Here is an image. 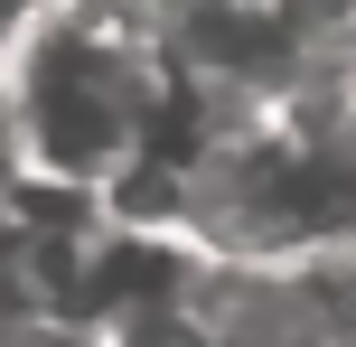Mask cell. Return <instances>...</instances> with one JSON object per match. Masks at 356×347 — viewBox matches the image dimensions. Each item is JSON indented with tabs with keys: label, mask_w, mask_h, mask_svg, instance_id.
<instances>
[{
	"label": "cell",
	"mask_w": 356,
	"mask_h": 347,
	"mask_svg": "<svg viewBox=\"0 0 356 347\" xmlns=\"http://www.w3.org/2000/svg\"><path fill=\"white\" fill-rule=\"evenodd\" d=\"M0 347H104V338L56 310H0Z\"/></svg>",
	"instance_id": "6da1fadb"
},
{
	"label": "cell",
	"mask_w": 356,
	"mask_h": 347,
	"mask_svg": "<svg viewBox=\"0 0 356 347\" xmlns=\"http://www.w3.org/2000/svg\"><path fill=\"white\" fill-rule=\"evenodd\" d=\"M328 122H338V141H347V160H356V85H347V104L328 113Z\"/></svg>",
	"instance_id": "7a4b0ae2"
},
{
	"label": "cell",
	"mask_w": 356,
	"mask_h": 347,
	"mask_svg": "<svg viewBox=\"0 0 356 347\" xmlns=\"http://www.w3.org/2000/svg\"><path fill=\"white\" fill-rule=\"evenodd\" d=\"M19 160V141H10V85H0V169Z\"/></svg>",
	"instance_id": "3957f363"
}]
</instances>
